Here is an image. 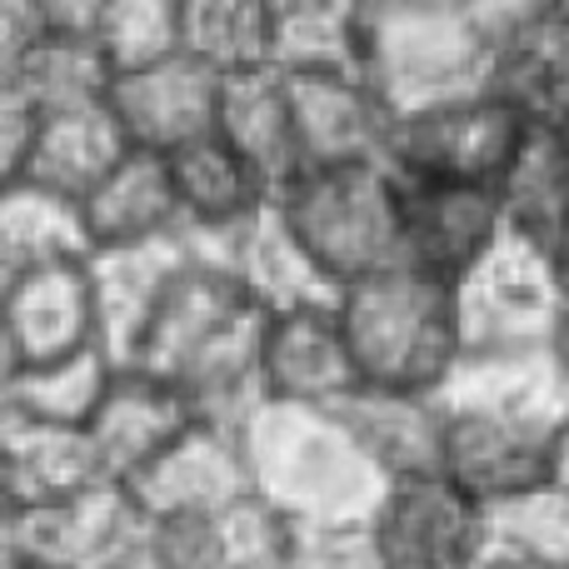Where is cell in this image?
I'll list each match as a JSON object with an SVG mask.
<instances>
[{"instance_id":"obj_22","label":"cell","mask_w":569,"mask_h":569,"mask_svg":"<svg viewBox=\"0 0 569 569\" xmlns=\"http://www.w3.org/2000/svg\"><path fill=\"white\" fill-rule=\"evenodd\" d=\"M80 206H86V226H90L96 250L146 246V240L180 236L176 170H170L166 150L130 146Z\"/></svg>"},{"instance_id":"obj_16","label":"cell","mask_w":569,"mask_h":569,"mask_svg":"<svg viewBox=\"0 0 569 569\" xmlns=\"http://www.w3.org/2000/svg\"><path fill=\"white\" fill-rule=\"evenodd\" d=\"M445 470L480 495L485 505H500L530 485L550 480L555 435L565 420H520V415H470L445 410Z\"/></svg>"},{"instance_id":"obj_19","label":"cell","mask_w":569,"mask_h":569,"mask_svg":"<svg viewBox=\"0 0 569 569\" xmlns=\"http://www.w3.org/2000/svg\"><path fill=\"white\" fill-rule=\"evenodd\" d=\"M190 260L186 240H146V246H110L90 256V284H96V310H100V340L120 365L136 360L140 340H146L150 320H156L160 300L170 295L180 266Z\"/></svg>"},{"instance_id":"obj_20","label":"cell","mask_w":569,"mask_h":569,"mask_svg":"<svg viewBox=\"0 0 569 569\" xmlns=\"http://www.w3.org/2000/svg\"><path fill=\"white\" fill-rule=\"evenodd\" d=\"M445 410L565 420L569 385L550 350H465L455 375L440 385Z\"/></svg>"},{"instance_id":"obj_27","label":"cell","mask_w":569,"mask_h":569,"mask_svg":"<svg viewBox=\"0 0 569 569\" xmlns=\"http://www.w3.org/2000/svg\"><path fill=\"white\" fill-rule=\"evenodd\" d=\"M110 86H116V66H110L106 50L96 46V36H66V30L36 40L26 56L0 66V90L20 96L26 106H36L40 116L106 106Z\"/></svg>"},{"instance_id":"obj_35","label":"cell","mask_w":569,"mask_h":569,"mask_svg":"<svg viewBox=\"0 0 569 569\" xmlns=\"http://www.w3.org/2000/svg\"><path fill=\"white\" fill-rule=\"evenodd\" d=\"M470 569H555V565L530 560V555H520V550H505V545H485V555Z\"/></svg>"},{"instance_id":"obj_4","label":"cell","mask_w":569,"mask_h":569,"mask_svg":"<svg viewBox=\"0 0 569 569\" xmlns=\"http://www.w3.org/2000/svg\"><path fill=\"white\" fill-rule=\"evenodd\" d=\"M495 40L455 0H375L365 76L395 116L470 96L490 80Z\"/></svg>"},{"instance_id":"obj_7","label":"cell","mask_w":569,"mask_h":569,"mask_svg":"<svg viewBox=\"0 0 569 569\" xmlns=\"http://www.w3.org/2000/svg\"><path fill=\"white\" fill-rule=\"evenodd\" d=\"M150 515L130 485L106 480L46 510H6V560L40 569H140Z\"/></svg>"},{"instance_id":"obj_26","label":"cell","mask_w":569,"mask_h":569,"mask_svg":"<svg viewBox=\"0 0 569 569\" xmlns=\"http://www.w3.org/2000/svg\"><path fill=\"white\" fill-rule=\"evenodd\" d=\"M96 256L86 206L36 180H6L0 196V280Z\"/></svg>"},{"instance_id":"obj_17","label":"cell","mask_w":569,"mask_h":569,"mask_svg":"<svg viewBox=\"0 0 569 569\" xmlns=\"http://www.w3.org/2000/svg\"><path fill=\"white\" fill-rule=\"evenodd\" d=\"M190 425H196V410H190V400L166 375L146 370V365H120L86 430H90V440H96L100 465H106L110 480L130 485L150 460H160Z\"/></svg>"},{"instance_id":"obj_13","label":"cell","mask_w":569,"mask_h":569,"mask_svg":"<svg viewBox=\"0 0 569 569\" xmlns=\"http://www.w3.org/2000/svg\"><path fill=\"white\" fill-rule=\"evenodd\" d=\"M96 345H106V340H100L90 260L26 270V276L6 280V320H0L6 370L50 365V360H66V355L96 350Z\"/></svg>"},{"instance_id":"obj_1","label":"cell","mask_w":569,"mask_h":569,"mask_svg":"<svg viewBox=\"0 0 569 569\" xmlns=\"http://www.w3.org/2000/svg\"><path fill=\"white\" fill-rule=\"evenodd\" d=\"M340 320L350 330L360 380L385 390L440 395L465 355L455 284L405 260L345 284Z\"/></svg>"},{"instance_id":"obj_2","label":"cell","mask_w":569,"mask_h":569,"mask_svg":"<svg viewBox=\"0 0 569 569\" xmlns=\"http://www.w3.org/2000/svg\"><path fill=\"white\" fill-rule=\"evenodd\" d=\"M256 495H266L284 520H370L385 500V475L340 410L266 405L246 430Z\"/></svg>"},{"instance_id":"obj_24","label":"cell","mask_w":569,"mask_h":569,"mask_svg":"<svg viewBox=\"0 0 569 569\" xmlns=\"http://www.w3.org/2000/svg\"><path fill=\"white\" fill-rule=\"evenodd\" d=\"M216 130L240 146L270 180L300 170V136H295V106H290V76L270 60H246L226 70L220 90V120Z\"/></svg>"},{"instance_id":"obj_14","label":"cell","mask_w":569,"mask_h":569,"mask_svg":"<svg viewBox=\"0 0 569 569\" xmlns=\"http://www.w3.org/2000/svg\"><path fill=\"white\" fill-rule=\"evenodd\" d=\"M130 495L150 520H186V515H226L246 495H256L246 435L196 420L160 460L130 480Z\"/></svg>"},{"instance_id":"obj_28","label":"cell","mask_w":569,"mask_h":569,"mask_svg":"<svg viewBox=\"0 0 569 569\" xmlns=\"http://www.w3.org/2000/svg\"><path fill=\"white\" fill-rule=\"evenodd\" d=\"M500 206L510 230L555 250L569 226V116L530 120L500 180Z\"/></svg>"},{"instance_id":"obj_39","label":"cell","mask_w":569,"mask_h":569,"mask_svg":"<svg viewBox=\"0 0 569 569\" xmlns=\"http://www.w3.org/2000/svg\"><path fill=\"white\" fill-rule=\"evenodd\" d=\"M6 569H40V565H20V560H6Z\"/></svg>"},{"instance_id":"obj_12","label":"cell","mask_w":569,"mask_h":569,"mask_svg":"<svg viewBox=\"0 0 569 569\" xmlns=\"http://www.w3.org/2000/svg\"><path fill=\"white\" fill-rule=\"evenodd\" d=\"M226 70L230 66H220V60L186 46V50H176V56L156 60V66L116 76V86H110V110H116L130 146L166 150L170 156V150H180L186 140L216 130Z\"/></svg>"},{"instance_id":"obj_37","label":"cell","mask_w":569,"mask_h":569,"mask_svg":"<svg viewBox=\"0 0 569 569\" xmlns=\"http://www.w3.org/2000/svg\"><path fill=\"white\" fill-rule=\"evenodd\" d=\"M550 355H555V365H560V375H565V385H569V300H565V315H560V325H555Z\"/></svg>"},{"instance_id":"obj_30","label":"cell","mask_w":569,"mask_h":569,"mask_svg":"<svg viewBox=\"0 0 569 569\" xmlns=\"http://www.w3.org/2000/svg\"><path fill=\"white\" fill-rule=\"evenodd\" d=\"M120 360L96 345V350L66 355L50 365H26V370H6V415H26V420H46V425H76L86 430L90 415L100 410L110 380H116Z\"/></svg>"},{"instance_id":"obj_18","label":"cell","mask_w":569,"mask_h":569,"mask_svg":"<svg viewBox=\"0 0 569 569\" xmlns=\"http://www.w3.org/2000/svg\"><path fill=\"white\" fill-rule=\"evenodd\" d=\"M0 455H6V510H46L106 485V465L76 425H46L0 410Z\"/></svg>"},{"instance_id":"obj_10","label":"cell","mask_w":569,"mask_h":569,"mask_svg":"<svg viewBox=\"0 0 569 569\" xmlns=\"http://www.w3.org/2000/svg\"><path fill=\"white\" fill-rule=\"evenodd\" d=\"M510 230L495 186L400 176V260L440 280H465Z\"/></svg>"},{"instance_id":"obj_3","label":"cell","mask_w":569,"mask_h":569,"mask_svg":"<svg viewBox=\"0 0 569 569\" xmlns=\"http://www.w3.org/2000/svg\"><path fill=\"white\" fill-rule=\"evenodd\" d=\"M276 210L340 284L400 260V170L390 160H330L280 180Z\"/></svg>"},{"instance_id":"obj_8","label":"cell","mask_w":569,"mask_h":569,"mask_svg":"<svg viewBox=\"0 0 569 569\" xmlns=\"http://www.w3.org/2000/svg\"><path fill=\"white\" fill-rule=\"evenodd\" d=\"M370 525L395 569H470L490 545V505L445 465L385 485Z\"/></svg>"},{"instance_id":"obj_32","label":"cell","mask_w":569,"mask_h":569,"mask_svg":"<svg viewBox=\"0 0 569 569\" xmlns=\"http://www.w3.org/2000/svg\"><path fill=\"white\" fill-rule=\"evenodd\" d=\"M490 545H505V550H520L530 560L569 569V490L545 480L490 505Z\"/></svg>"},{"instance_id":"obj_9","label":"cell","mask_w":569,"mask_h":569,"mask_svg":"<svg viewBox=\"0 0 569 569\" xmlns=\"http://www.w3.org/2000/svg\"><path fill=\"white\" fill-rule=\"evenodd\" d=\"M170 170H176L180 200V240L196 256L230 266L240 230L260 210L276 206V180L240 146H230L220 130H206L180 150H170Z\"/></svg>"},{"instance_id":"obj_23","label":"cell","mask_w":569,"mask_h":569,"mask_svg":"<svg viewBox=\"0 0 569 569\" xmlns=\"http://www.w3.org/2000/svg\"><path fill=\"white\" fill-rule=\"evenodd\" d=\"M230 270L260 305V315H284V310H310V305H335L345 284L310 256L300 236L284 226L276 206L260 210L236 240V260Z\"/></svg>"},{"instance_id":"obj_38","label":"cell","mask_w":569,"mask_h":569,"mask_svg":"<svg viewBox=\"0 0 569 569\" xmlns=\"http://www.w3.org/2000/svg\"><path fill=\"white\" fill-rule=\"evenodd\" d=\"M555 266H560V280H565V290H569V226H565V236L555 240Z\"/></svg>"},{"instance_id":"obj_36","label":"cell","mask_w":569,"mask_h":569,"mask_svg":"<svg viewBox=\"0 0 569 569\" xmlns=\"http://www.w3.org/2000/svg\"><path fill=\"white\" fill-rule=\"evenodd\" d=\"M550 480L560 485V490H569V415H565L560 435H555V460H550Z\"/></svg>"},{"instance_id":"obj_33","label":"cell","mask_w":569,"mask_h":569,"mask_svg":"<svg viewBox=\"0 0 569 569\" xmlns=\"http://www.w3.org/2000/svg\"><path fill=\"white\" fill-rule=\"evenodd\" d=\"M266 16L270 0H186L190 50L220 66L266 60Z\"/></svg>"},{"instance_id":"obj_34","label":"cell","mask_w":569,"mask_h":569,"mask_svg":"<svg viewBox=\"0 0 569 569\" xmlns=\"http://www.w3.org/2000/svg\"><path fill=\"white\" fill-rule=\"evenodd\" d=\"M284 569H395L370 520H305L290 530Z\"/></svg>"},{"instance_id":"obj_15","label":"cell","mask_w":569,"mask_h":569,"mask_svg":"<svg viewBox=\"0 0 569 569\" xmlns=\"http://www.w3.org/2000/svg\"><path fill=\"white\" fill-rule=\"evenodd\" d=\"M300 166L330 160H390L400 116L365 70H305L290 76Z\"/></svg>"},{"instance_id":"obj_21","label":"cell","mask_w":569,"mask_h":569,"mask_svg":"<svg viewBox=\"0 0 569 569\" xmlns=\"http://www.w3.org/2000/svg\"><path fill=\"white\" fill-rule=\"evenodd\" d=\"M340 420L350 425L360 450L380 465L385 480L440 470L445 465V430H450V415H445L440 395L360 385V390L340 405Z\"/></svg>"},{"instance_id":"obj_5","label":"cell","mask_w":569,"mask_h":569,"mask_svg":"<svg viewBox=\"0 0 569 569\" xmlns=\"http://www.w3.org/2000/svg\"><path fill=\"white\" fill-rule=\"evenodd\" d=\"M565 300L555 250L520 230H505L490 256L455 280L465 350H550Z\"/></svg>"},{"instance_id":"obj_11","label":"cell","mask_w":569,"mask_h":569,"mask_svg":"<svg viewBox=\"0 0 569 569\" xmlns=\"http://www.w3.org/2000/svg\"><path fill=\"white\" fill-rule=\"evenodd\" d=\"M260 380H266L270 405L340 410L365 385L350 330L340 320V300L266 315V325H260Z\"/></svg>"},{"instance_id":"obj_29","label":"cell","mask_w":569,"mask_h":569,"mask_svg":"<svg viewBox=\"0 0 569 569\" xmlns=\"http://www.w3.org/2000/svg\"><path fill=\"white\" fill-rule=\"evenodd\" d=\"M126 150H130V140L120 130L110 100L106 106L66 110V116H46L36 150H30L26 170L16 180H36V186H50L70 200H86Z\"/></svg>"},{"instance_id":"obj_31","label":"cell","mask_w":569,"mask_h":569,"mask_svg":"<svg viewBox=\"0 0 569 569\" xmlns=\"http://www.w3.org/2000/svg\"><path fill=\"white\" fill-rule=\"evenodd\" d=\"M90 36H96V46L116 66V76L156 66V60L190 46L186 0H106Z\"/></svg>"},{"instance_id":"obj_25","label":"cell","mask_w":569,"mask_h":569,"mask_svg":"<svg viewBox=\"0 0 569 569\" xmlns=\"http://www.w3.org/2000/svg\"><path fill=\"white\" fill-rule=\"evenodd\" d=\"M375 0H270L266 60L284 76L365 70Z\"/></svg>"},{"instance_id":"obj_6","label":"cell","mask_w":569,"mask_h":569,"mask_svg":"<svg viewBox=\"0 0 569 569\" xmlns=\"http://www.w3.org/2000/svg\"><path fill=\"white\" fill-rule=\"evenodd\" d=\"M530 120L500 96L480 86L470 96L440 100L400 116L390 146V166L400 176L425 180H465V186H495L500 190L515 150H520Z\"/></svg>"}]
</instances>
